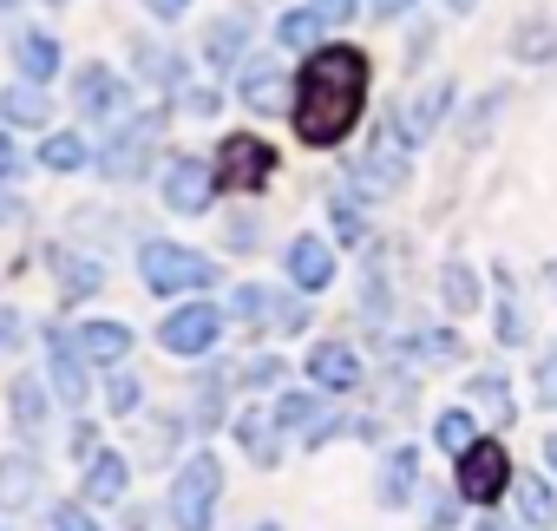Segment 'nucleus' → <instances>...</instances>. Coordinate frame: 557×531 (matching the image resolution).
Wrapping results in <instances>:
<instances>
[{"label":"nucleus","instance_id":"1","mask_svg":"<svg viewBox=\"0 0 557 531\" xmlns=\"http://www.w3.org/2000/svg\"><path fill=\"white\" fill-rule=\"evenodd\" d=\"M361 106H368V60L355 47H315L296 73V92H289L296 138L329 151L361 125Z\"/></svg>","mask_w":557,"mask_h":531},{"label":"nucleus","instance_id":"2","mask_svg":"<svg viewBox=\"0 0 557 531\" xmlns=\"http://www.w3.org/2000/svg\"><path fill=\"white\" fill-rule=\"evenodd\" d=\"M216 498H223V459L216 453H190L184 472L171 479V524L177 531H210L216 524Z\"/></svg>","mask_w":557,"mask_h":531},{"label":"nucleus","instance_id":"3","mask_svg":"<svg viewBox=\"0 0 557 531\" xmlns=\"http://www.w3.org/2000/svg\"><path fill=\"white\" fill-rule=\"evenodd\" d=\"M138 270H145L151 296H184V289H210L216 283V262L197 256V249H177V243H145Z\"/></svg>","mask_w":557,"mask_h":531},{"label":"nucleus","instance_id":"4","mask_svg":"<svg viewBox=\"0 0 557 531\" xmlns=\"http://www.w3.org/2000/svg\"><path fill=\"white\" fill-rule=\"evenodd\" d=\"M269 177H275V145H269V138L236 132V138H223V145H216V184H230L236 197L262 190Z\"/></svg>","mask_w":557,"mask_h":531},{"label":"nucleus","instance_id":"5","mask_svg":"<svg viewBox=\"0 0 557 531\" xmlns=\"http://www.w3.org/2000/svg\"><path fill=\"white\" fill-rule=\"evenodd\" d=\"M158 138H164V112H145V119H132L106 151H99V171L112 177V184H125V177H145V164H151V151H158Z\"/></svg>","mask_w":557,"mask_h":531},{"label":"nucleus","instance_id":"6","mask_svg":"<svg viewBox=\"0 0 557 531\" xmlns=\"http://www.w3.org/2000/svg\"><path fill=\"white\" fill-rule=\"evenodd\" d=\"M511 485V453L498 440H472L459 453V498L472 505H498V492Z\"/></svg>","mask_w":557,"mask_h":531},{"label":"nucleus","instance_id":"7","mask_svg":"<svg viewBox=\"0 0 557 531\" xmlns=\"http://www.w3.org/2000/svg\"><path fill=\"white\" fill-rule=\"evenodd\" d=\"M216 335H223V316H216L210 302H184V309L164 316V329H158V342H164L171 355H210Z\"/></svg>","mask_w":557,"mask_h":531},{"label":"nucleus","instance_id":"8","mask_svg":"<svg viewBox=\"0 0 557 531\" xmlns=\"http://www.w3.org/2000/svg\"><path fill=\"white\" fill-rule=\"evenodd\" d=\"M210 197H216V164H203V158H171V171H164V203H171L177 217H197V210H210Z\"/></svg>","mask_w":557,"mask_h":531},{"label":"nucleus","instance_id":"9","mask_svg":"<svg viewBox=\"0 0 557 531\" xmlns=\"http://www.w3.org/2000/svg\"><path fill=\"white\" fill-rule=\"evenodd\" d=\"M73 106H79V119H119V112L132 106V86H125L112 66H79Z\"/></svg>","mask_w":557,"mask_h":531},{"label":"nucleus","instance_id":"10","mask_svg":"<svg viewBox=\"0 0 557 531\" xmlns=\"http://www.w3.org/2000/svg\"><path fill=\"white\" fill-rule=\"evenodd\" d=\"M446 112H453V79H446V86H426L407 119L387 112V132H381V138H394V145H426V138L446 125Z\"/></svg>","mask_w":557,"mask_h":531},{"label":"nucleus","instance_id":"11","mask_svg":"<svg viewBox=\"0 0 557 531\" xmlns=\"http://www.w3.org/2000/svg\"><path fill=\"white\" fill-rule=\"evenodd\" d=\"M236 446H243L256 466H275V459H283V420H275V407H236Z\"/></svg>","mask_w":557,"mask_h":531},{"label":"nucleus","instance_id":"12","mask_svg":"<svg viewBox=\"0 0 557 531\" xmlns=\"http://www.w3.org/2000/svg\"><path fill=\"white\" fill-rule=\"evenodd\" d=\"M289 92H296V86H283V73H275L269 60H249V66L236 73V99H243L249 112H262V119H269V112H289Z\"/></svg>","mask_w":557,"mask_h":531},{"label":"nucleus","instance_id":"13","mask_svg":"<svg viewBox=\"0 0 557 531\" xmlns=\"http://www.w3.org/2000/svg\"><path fill=\"white\" fill-rule=\"evenodd\" d=\"M400 184H407V158L394 151V138H381V145L355 164V190H361V197H394Z\"/></svg>","mask_w":557,"mask_h":531},{"label":"nucleus","instance_id":"14","mask_svg":"<svg viewBox=\"0 0 557 531\" xmlns=\"http://www.w3.org/2000/svg\"><path fill=\"white\" fill-rule=\"evenodd\" d=\"M283 262H289L296 289H309V296L335 283V256H329V243H322V236H296V243L283 249Z\"/></svg>","mask_w":557,"mask_h":531},{"label":"nucleus","instance_id":"15","mask_svg":"<svg viewBox=\"0 0 557 531\" xmlns=\"http://www.w3.org/2000/svg\"><path fill=\"white\" fill-rule=\"evenodd\" d=\"M243 53H249V14H216V21L203 27V60H210L216 73H230Z\"/></svg>","mask_w":557,"mask_h":531},{"label":"nucleus","instance_id":"16","mask_svg":"<svg viewBox=\"0 0 557 531\" xmlns=\"http://www.w3.org/2000/svg\"><path fill=\"white\" fill-rule=\"evenodd\" d=\"M309 374H315L329 394H355V387H361V355H355L348 342H322V348L309 355Z\"/></svg>","mask_w":557,"mask_h":531},{"label":"nucleus","instance_id":"17","mask_svg":"<svg viewBox=\"0 0 557 531\" xmlns=\"http://www.w3.org/2000/svg\"><path fill=\"white\" fill-rule=\"evenodd\" d=\"M34 498H40V459L8 453L0 459V511H27Z\"/></svg>","mask_w":557,"mask_h":531},{"label":"nucleus","instance_id":"18","mask_svg":"<svg viewBox=\"0 0 557 531\" xmlns=\"http://www.w3.org/2000/svg\"><path fill=\"white\" fill-rule=\"evenodd\" d=\"M47 342H53V387H60V400H66V407H86V394H92V381H86V361H79V342H66L60 329H53Z\"/></svg>","mask_w":557,"mask_h":531},{"label":"nucleus","instance_id":"19","mask_svg":"<svg viewBox=\"0 0 557 531\" xmlns=\"http://www.w3.org/2000/svg\"><path fill=\"white\" fill-rule=\"evenodd\" d=\"M73 342H79L86 361H106V368H119V361L132 355V329H125V322H79Z\"/></svg>","mask_w":557,"mask_h":531},{"label":"nucleus","instance_id":"20","mask_svg":"<svg viewBox=\"0 0 557 531\" xmlns=\"http://www.w3.org/2000/svg\"><path fill=\"white\" fill-rule=\"evenodd\" d=\"M125 479H132V459L125 453H99L92 472H86V485H79V498L86 505H112V498H125Z\"/></svg>","mask_w":557,"mask_h":531},{"label":"nucleus","instance_id":"21","mask_svg":"<svg viewBox=\"0 0 557 531\" xmlns=\"http://www.w3.org/2000/svg\"><path fill=\"white\" fill-rule=\"evenodd\" d=\"M14 66H21V79L47 86V79L60 73V40H53V34H21V40H14Z\"/></svg>","mask_w":557,"mask_h":531},{"label":"nucleus","instance_id":"22","mask_svg":"<svg viewBox=\"0 0 557 531\" xmlns=\"http://www.w3.org/2000/svg\"><path fill=\"white\" fill-rule=\"evenodd\" d=\"M511 60H524V66H544V60H557V21H550V14H531V21H518V34H511Z\"/></svg>","mask_w":557,"mask_h":531},{"label":"nucleus","instance_id":"23","mask_svg":"<svg viewBox=\"0 0 557 531\" xmlns=\"http://www.w3.org/2000/svg\"><path fill=\"white\" fill-rule=\"evenodd\" d=\"M132 66H138L151 86H171V92H184V60H177L171 47H158V40H132Z\"/></svg>","mask_w":557,"mask_h":531},{"label":"nucleus","instance_id":"24","mask_svg":"<svg viewBox=\"0 0 557 531\" xmlns=\"http://www.w3.org/2000/svg\"><path fill=\"white\" fill-rule=\"evenodd\" d=\"M413 479H420V453H413V446L387 453V466H381V479H374L381 505H407V498H413Z\"/></svg>","mask_w":557,"mask_h":531},{"label":"nucleus","instance_id":"25","mask_svg":"<svg viewBox=\"0 0 557 531\" xmlns=\"http://www.w3.org/2000/svg\"><path fill=\"white\" fill-rule=\"evenodd\" d=\"M230 322H236V329H275V289L243 283V289L230 296Z\"/></svg>","mask_w":557,"mask_h":531},{"label":"nucleus","instance_id":"26","mask_svg":"<svg viewBox=\"0 0 557 531\" xmlns=\"http://www.w3.org/2000/svg\"><path fill=\"white\" fill-rule=\"evenodd\" d=\"M0 119H8V125H47L53 106H47V92L27 79V86H14V92H0Z\"/></svg>","mask_w":557,"mask_h":531},{"label":"nucleus","instance_id":"27","mask_svg":"<svg viewBox=\"0 0 557 531\" xmlns=\"http://www.w3.org/2000/svg\"><path fill=\"white\" fill-rule=\"evenodd\" d=\"M400 355H407V361H420V368H446V361H453V355H466V348H459V335L426 329V335H407V342H400Z\"/></svg>","mask_w":557,"mask_h":531},{"label":"nucleus","instance_id":"28","mask_svg":"<svg viewBox=\"0 0 557 531\" xmlns=\"http://www.w3.org/2000/svg\"><path fill=\"white\" fill-rule=\"evenodd\" d=\"M8 400H14V427H21V433H40V427H47V387H40L34 374H21V381L8 387Z\"/></svg>","mask_w":557,"mask_h":531},{"label":"nucleus","instance_id":"29","mask_svg":"<svg viewBox=\"0 0 557 531\" xmlns=\"http://www.w3.org/2000/svg\"><path fill=\"white\" fill-rule=\"evenodd\" d=\"M322 27H329V21H322L315 8H302V14H283V21H275V40H283L289 53H315V47H322Z\"/></svg>","mask_w":557,"mask_h":531},{"label":"nucleus","instance_id":"30","mask_svg":"<svg viewBox=\"0 0 557 531\" xmlns=\"http://www.w3.org/2000/svg\"><path fill=\"white\" fill-rule=\"evenodd\" d=\"M40 164H47V171H86V164H92V145H86L79 132H53V138L40 145Z\"/></svg>","mask_w":557,"mask_h":531},{"label":"nucleus","instance_id":"31","mask_svg":"<svg viewBox=\"0 0 557 531\" xmlns=\"http://www.w3.org/2000/svg\"><path fill=\"white\" fill-rule=\"evenodd\" d=\"M440 296H446L453 316H466V309H479V276L466 270V262H446V270H440Z\"/></svg>","mask_w":557,"mask_h":531},{"label":"nucleus","instance_id":"32","mask_svg":"<svg viewBox=\"0 0 557 531\" xmlns=\"http://www.w3.org/2000/svg\"><path fill=\"white\" fill-rule=\"evenodd\" d=\"M518 511H524L531 524H557V492H550L537 472H524V479H518Z\"/></svg>","mask_w":557,"mask_h":531},{"label":"nucleus","instance_id":"33","mask_svg":"<svg viewBox=\"0 0 557 531\" xmlns=\"http://www.w3.org/2000/svg\"><path fill=\"white\" fill-rule=\"evenodd\" d=\"M53 270H60L66 296H92V289L106 283V270H99V262H79V256H66V249H53Z\"/></svg>","mask_w":557,"mask_h":531},{"label":"nucleus","instance_id":"34","mask_svg":"<svg viewBox=\"0 0 557 531\" xmlns=\"http://www.w3.org/2000/svg\"><path fill=\"white\" fill-rule=\"evenodd\" d=\"M322 413H329V407H322L315 394H283V400H275V420H283V433H289V427H302V433H309Z\"/></svg>","mask_w":557,"mask_h":531},{"label":"nucleus","instance_id":"35","mask_svg":"<svg viewBox=\"0 0 557 531\" xmlns=\"http://www.w3.org/2000/svg\"><path fill=\"white\" fill-rule=\"evenodd\" d=\"M472 400H485V407L498 413V427H511V413H518V407H511V387H505V374H479V381H472Z\"/></svg>","mask_w":557,"mask_h":531},{"label":"nucleus","instance_id":"36","mask_svg":"<svg viewBox=\"0 0 557 531\" xmlns=\"http://www.w3.org/2000/svg\"><path fill=\"white\" fill-rule=\"evenodd\" d=\"M433 440H440L446 453H466V446H472V420H466V407L440 413V420H433Z\"/></svg>","mask_w":557,"mask_h":531},{"label":"nucleus","instance_id":"37","mask_svg":"<svg viewBox=\"0 0 557 531\" xmlns=\"http://www.w3.org/2000/svg\"><path fill=\"white\" fill-rule=\"evenodd\" d=\"M106 394H112V413H125V420H132V413H138V400H145L138 374H112V387H106Z\"/></svg>","mask_w":557,"mask_h":531},{"label":"nucleus","instance_id":"38","mask_svg":"<svg viewBox=\"0 0 557 531\" xmlns=\"http://www.w3.org/2000/svg\"><path fill=\"white\" fill-rule=\"evenodd\" d=\"M302 329H309V302L275 296V335H302Z\"/></svg>","mask_w":557,"mask_h":531},{"label":"nucleus","instance_id":"39","mask_svg":"<svg viewBox=\"0 0 557 531\" xmlns=\"http://www.w3.org/2000/svg\"><path fill=\"white\" fill-rule=\"evenodd\" d=\"M524 335H531V322H524V309L505 296V302H498V342H511V348H518Z\"/></svg>","mask_w":557,"mask_h":531},{"label":"nucleus","instance_id":"40","mask_svg":"<svg viewBox=\"0 0 557 531\" xmlns=\"http://www.w3.org/2000/svg\"><path fill=\"white\" fill-rule=\"evenodd\" d=\"M275 374H283V361H275V355H262V361L236 368V387H262V381H275Z\"/></svg>","mask_w":557,"mask_h":531},{"label":"nucleus","instance_id":"41","mask_svg":"<svg viewBox=\"0 0 557 531\" xmlns=\"http://www.w3.org/2000/svg\"><path fill=\"white\" fill-rule=\"evenodd\" d=\"M531 381H537V400H544V407H557V348L537 361V374H531Z\"/></svg>","mask_w":557,"mask_h":531},{"label":"nucleus","instance_id":"42","mask_svg":"<svg viewBox=\"0 0 557 531\" xmlns=\"http://www.w3.org/2000/svg\"><path fill=\"white\" fill-rule=\"evenodd\" d=\"M47 531H99V524H92V511H79V505H60V511L47 518Z\"/></svg>","mask_w":557,"mask_h":531},{"label":"nucleus","instance_id":"43","mask_svg":"<svg viewBox=\"0 0 557 531\" xmlns=\"http://www.w3.org/2000/svg\"><path fill=\"white\" fill-rule=\"evenodd\" d=\"M21 171H27V151H21L8 132H0V184H8V177H21Z\"/></svg>","mask_w":557,"mask_h":531},{"label":"nucleus","instance_id":"44","mask_svg":"<svg viewBox=\"0 0 557 531\" xmlns=\"http://www.w3.org/2000/svg\"><path fill=\"white\" fill-rule=\"evenodd\" d=\"M335 433H348V420H342V413H322V420H315V427H309L302 440H309V446H329Z\"/></svg>","mask_w":557,"mask_h":531},{"label":"nucleus","instance_id":"45","mask_svg":"<svg viewBox=\"0 0 557 531\" xmlns=\"http://www.w3.org/2000/svg\"><path fill=\"white\" fill-rule=\"evenodd\" d=\"M315 14L335 27V21H355V14H361V0H315Z\"/></svg>","mask_w":557,"mask_h":531},{"label":"nucleus","instance_id":"46","mask_svg":"<svg viewBox=\"0 0 557 531\" xmlns=\"http://www.w3.org/2000/svg\"><path fill=\"white\" fill-rule=\"evenodd\" d=\"M138 8H145V14H158V21H184L190 0H138Z\"/></svg>","mask_w":557,"mask_h":531},{"label":"nucleus","instance_id":"47","mask_svg":"<svg viewBox=\"0 0 557 531\" xmlns=\"http://www.w3.org/2000/svg\"><path fill=\"white\" fill-rule=\"evenodd\" d=\"M374 8V21H400V14H413V0H368Z\"/></svg>","mask_w":557,"mask_h":531},{"label":"nucleus","instance_id":"48","mask_svg":"<svg viewBox=\"0 0 557 531\" xmlns=\"http://www.w3.org/2000/svg\"><path fill=\"white\" fill-rule=\"evenodd\" d=\"M335 230H342V236H348V243H355V236H361V217H355V210H348V203H342V197H335Z\"/></svg>","mask_w":557,"mask_h":531},{"label":"nucleus","instance_id":"49","mask_svg":"<svg viewBox=\"0 0 557 531\" xmlns=\"http://www.w3.org/2000/svg\"><path fill=\"white\" fill-rule=\"evenodd\" d=\"M453 518H459V511H453V498H440V505H433V518H426V531H453Z\"/></svg>","mask_w":557,"mask_h":531},{"label":"nucleus","instance_id":"50","mask_svg":"<svg viewBox=\"0 0 557 531\" xmlns=\"http://www.w3.org/2000/svg\"><path fill=\"white\" fill-rule=\"evenodd\" d=\"M21 335H27V329H21V316H14V309H0V348L21 342Z\"/></svg>","mask_w":557,"mask_h":531},{"label":"nucleus","instance_id":"51","mask_svg":"<svg viewBox=\"0 0 557 531\" xmlns=\"http://www.w3.org/2000/svg\"><path fill=\"white\" fill-rule=\"evenodd\" d=\"M92 446H99V440H92V427L79 420V427H73V459H79V453H92Z\"/></svg>","mask_w":557,"mask_h":531},{"label":"nucleus","instance_id":"52","mask_svg":"<svg viewBox=\"0 0 557 531\" xmlns=\"http://www.w3.org/2000/svg\"><path fill=\"white\" fill-rule=\"evenodd\" d=\"M544 459H550V472H557V433H544Z\"/></svg>","mask_w":557,"mask_h":531},{"label":"nucleus","instance_id":"53","mask_svg":"<svg viewBox=\"0 0 557 531\" xmlns=\"http://www.w3.org/2000/svg\"><path fill=\"white\" fill-rule=\"evenodd\" d=\"M479 531H518V524H505V518H485V524H479Z\"/></svg>","mask_w":557,"mask_h":531},{"label":"nucleus","instance_id":"54","mask_svg":"<svg viewBox=\"0 0 557 531\" xmlns=\"http://www.w3.org/2000/svg\"><path fill=\"white\" fill-rule=\"evenodd\" d=\"M446 8H453V14H472V8H479V0H446Z\"/></svg>","mask_w":557,"mask_h":531},{"label":"nucleus","instance_id":"55","mask_svg":"<svg viewBox=\"0 0 557 531\" xmlns=\"http://www.w3.org/2000/svg\"><path fill=\"white\" fill-rule=\"evenodd\" d=\"M544 283H550V296H557V262H544Z\"/></svg>","mask_w":557,"mask_h":531},{"label":"nucleus","instance_id":"56","mask_svg":"<svg viewBox=\"0 0 557 531\" xmlns=\"http://www.w3.org/2000/svg\"><path fill=\"white\" fill-rule=\"evenodd\" d=\"M249 531H283V524H249Z\"/></svg>","mask_w":557,"mask_h":531}]
</instances>
